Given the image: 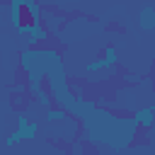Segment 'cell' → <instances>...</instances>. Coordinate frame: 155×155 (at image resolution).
<instances>
[{
    "label": "cell",
    "instance_id": "cell-1",
    "mask_svg": "<svg viewBox=\"0 0 155 155\" xmlns=\"http://www.w3.org/2000/svg\"><path fill=\"white\" fill-rule=\"evenodd\" d=\"M36 133H39V121L29 119L27 114H19L17 128L2 138V145H5V148H12V145H17V143H22V140H34Z\"/></svg>",
    "mask_w": 155,
    "mask_h": 155
},
{
    "label": "cell",
    "instance_id": "cell-2",
    "mask_svg": "<svg viewBox=\"0 0 155 155\" xmlns=\"http://www.w3.org/2000/svg\"><path fill=\"white\" fill-rule=\"evenodd\" d=\"M136 29L140 34H145V36H150L155 31V5L153 2H145V5L138 7V12H136Z\"/></svg>",
    "mask_w": 155,
    "mask_h": 155
},
{
    "label": "cell",
    "instance_id": "cell-3",
    "mask_svg": "<svg viewBox=\"0 0 155 155\" xmlns=\"http://www.w3.org/2000/svg\"><path fill=\"white\" fill-rule=\"evenodd\" d=\"M133 121L140 131H153V124H155V107L148 104V107H140L133 111Z\"/></svg>",
    "mask_w": 155,
    "mask_h": 155
},
{
    "label": "cell",
    "instance_id": "cell-4",
    "mask_svg": "<svg viewBox=\"0 0 155 155\" xmlns=\"http://www.w3.org/2000/svg\"><path fill=\"white\" fill-rule=\"evenodd\" d=\"M29 104V92L27 90H12L10 94V109L12 111H24Z\"/></svg>",
    "mask_w": 155,
    "mask_h": 155
},
{
    "label": "cell",
    "instance_id": "cell-5",
    "mask_svg": "<svg viewBox=\"0 0 155 155\" xmlns=\"http://www.w3.org/2000/svg\"><path fill=\"white\" fill-rule=\"evenodd\" d=\"M46 121L48 124H65V121H70V114L63 111L61 107H48L46 109Z\"/></svg>",
    "mask_w": 155,
    "mask_h": 155
}]
</instances>
